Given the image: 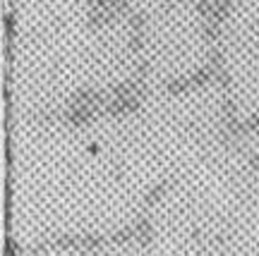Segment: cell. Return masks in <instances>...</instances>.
Instances as JSON below:
<instances>
[{"label": "cell", "instance_id": "1", "mask_svg": "<svg viewBox=\"0 0 259 256\" xmlns=\"http://www.w3.org/2000/svg\"><path fill=\"white\" fill-rule=\"evenodd\" d=\"M106 244H111V237L106 235H96V232H87V235H58L51 237L41 244L29 247V254H38L46 249H79V251H94V249H103Z\"/></svg>", "mask_w": 259, "mask_h": 256}, {"label": "cell", "instance_id": "2", "mask_svg": "<svg viewBox=\"0 0 259 256\" xmlns=\"http://www.w3.org/2000/svg\"><path fill=\"white\" fill-rule=\"evenodd\" d=\"M209 82H216V70H213L211 65H204L202 70H197L194 74L190 77H183V79H173V82H168L163 89L168 93H183V91H190V89H197V86H204V84Z\"/></svg>", "mask_w": 259, "mask_h": 256}, {"label": "cell", "instance_id": "3", "mask_svg": "<svg viewBox=\"0 0 259 256\" xmlns=\"http://www.w3.org/2000/svg\"><path fill=\"white\" fill-rule=\"evenodd\" d=\"M142 103L144 101H139V98H135V96L122 98V101L113 98L108 106H103V113L111 115V118H125V115H135V113H139V110H142Z\"/></svg>", "mask_w": 259, "mask_h": 256}, {"label": "cell", "instance_id": "4", "mask_svg": "<svg viewBox=\"0 0 259 256\" xmlns=\"http://www.w3.org/2000/svg\"><path fill=\"white\" fill-rule=\"evenodd\" d=\"M226 129H228V137L238 139L245 137V134H252V132H259V115H252L247 120L240 118H226Z\"/></svg>", "mask_w": 259, "mask_h": 256}, {"label": "cell", "instance_id": "5", "mask_svg": "<svg viewBox=\"0 0 259 256\" xmlns=\"http://www.w3.org/2000/svg\"><path fill=\"white\" fill-rule=\"evenodd\" d=\"M135 228H137V239L142 247H149L151 239H154V228H151V220H149L147 213H139L137 220H135Z\"/></svg>", "mask_w": 259, "mask_h": 256}, {"label": "cell", "instance_id": "6", "mask_svg": "<svg viewBox=\"0 0 259 256\" xmlns=\"http://www.w3.org/2000/svg\"><path fill=\"white\" fill-rule=\"evenodd\" d=\"M166 189H168V182H166V180H163V182H158V184H154V187H151V189L144 194V211H142V213H147L149 209H154L158 199L166 194Z\"/></svg>", "mask_w": 259, "mask_h": 256}, {"label": "cell", "instance_id": "7", "mask_svg": "<svg viewBox=\"0 0 259 256\" xmlns=\"http://www.w3.org/2000/svg\"><path fill=\"white\" fill-rule=\"evenodd\" d=\"M135 239H137V228H135V225H130V228H125V230L113 232L111 244H127V242H135Z\"/></svg>", "mask_w": 259, "mask_h": 256}, {"label": "cell", "instance_id": "8", "mask_svg": "<svg viewBox=\"0 0 259 256\" xmlns=\"http://www.w3.org/2000/svg\"><path fill=\"white\" fill-rule=\"evenodd\" d=\"M130 27H132V34H144V15L142 12H132L127 17Z\"/></svg>", "mask_w": 259, "mask_h": 256}, {"label": "cell", "instance_id": "9", "mask_svg": "<svg viewBox=\"0 0 259 256\" xmlns=\"http://www.w3.org/2000/svg\"><path fill=\"white\" fill-rule=\"evenodd\" d=\"M5 29H8V38L12 41V38H15V12H8V15H5Z\"/></svg>", "mask_w": 259, "mask_h": 256}, {"label": "cell", "instance_id": "10", "mask_svg": "<svg viewBox=\"0 0 259 256\" xmlns=\"http://www.w3.org/2000/svg\"><path fill=\"white\" fill-rule=\"evenodd\" d=\"M247 161H250L252 170H257V173H259V156H254V153H247Z\"/></svg>", "mask_w": 259, "mask_h": 256}, {"label": "cell", "instance_id": "11", "mask_svg": "<svg viewBox=\"0 0 259 256\" xmlns=\"http://www.w3.org/2000/svg\"><path fill=\"white\" fill-rule=\"evenodd\" d=\"M89 153H99V144H89Z\"/></svg>", "mask_w": 259, "mask_h": 256}]
</instances>
